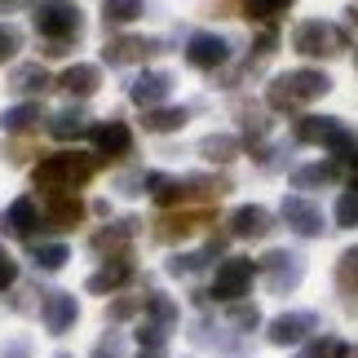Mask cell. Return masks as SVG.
Instances as JSON below:
<instances>
[{
  "instance_id": "1",
  "label": "cell",
  "mask_w": 358,
  "mask_h": 358,
  "mask_svg": "<svg viewBox=\"0 0 358 358\" xmlns=\"http://www.w3.org/2000/svg\"><path fill=\"white\" fill-rule=\"evenodd\" d=\"M332 93V76L319 71V66H296V71H283L266 85V102L274 111H306L310 102H319Z\"/></svg>"
},
{
  "instance_id": "2",
  "label": "cell",
  "mask_w": 358,
  "mask_h": 358,
  "mask_svg": "<svg viewBox=\"0 0 358 358\" xmlns=\"http://www.w3.org/2000/svg\"><path fill=\"white\" fill-rule=\"evenodd\" d=\"M98 164L102 159H85V155H49L31 169V182L45 195H71V190H80L98 173Z\"/></svg>"
},
{
  "instance_id": "3",
  "label": "cell",
  "mask_w": 358,
  "mask_h": 358,
  "mask_svg": "<svg viewBox=\"0 0 358 358\" xmlns=\"http://www.w3.org/2000/svg\"><path fill=\"white\" fill-rule=\"evenodd\" d=\"M80 27H85V18H80V9L71 0H40L36 5V31L45 36L49 58H62V53L76 45Z\"/></svg>"
},
{
  "instance_id": "4",
  "label": "cell",
  "mask_w": 358,
  "mask_h": 358,
  "mask_svg": "<svg viewBox=\"0 0 358 358\" xmlns=\"http://www.w3.org/2000/svg\"><path fill=\"white\" fill-rule=\"evenodd\" d=\"M226 177H169V173H150L146 177V195L159 208H177L186 199H217L226 195Z\"/></svg>"
},
{
  "instance_id": "5",
  "label": "cell",
  "mask_w": 358,
  "mask_h": 358,
  "mask_svg": "<svg viewBox=\"0 0 358 358\" xmlns=\"http://www.w3.org/2000/svg\"><path fill=\"white\" fill-rule=\"evenodd\" d=\"M292 137H296V142H310V146L336 150V155H341L336 164H345L350 155H358V137L341 120H332V115H301V120H292Z\"/></svg>"
},
{
  "instance_id": "6",
  "label": "cell",
  "mask_w": 358,
  "mask_h": 358,
  "mask_svg": "<svg viewBox=\"0 0 358 358\" xmlns=\"http://www.w3.org/2000/svg\"><path fill=\"white\" fill-rule=\"evenodd\" d=\"M292 49L301 58H336V53L350 49V36H345V27H336V22L306 18V22H296V31H292Z\"/></svg>"
},
{
  "instance_id": "7",
  "label": "cell",
  "mask_w": 358,
  "mask_h": 358,
  "mask_svg": "<svg viewBox=\"0 0 358 358\" xmlns=\"http://www.w3.org/2000/svg\"><path fill=\"white\" fill-rule=\"evenodd\" d=\"M252 283H257V261H248V257H226L222 266H217V274H213V292L208 296H217V301H243L248 292H252Z\"/></svg>"
},
{
  "instance_id": "8",
  "label": "cell",
  "mask_w": 358,
  "mask_h": 358,
  "mask_svg": "<svg viewBox=\"0 0 358 358\" xmlns=\"http://www.w3.org/2000/svg\"><path fill=\"white\" fill-rule=\"evenodd\" d=\"M261 274H266V287H270L274 296H287V292L301 283L306 266H301L296 252H283V248H274V252L261 257Z\"/></svg>"
},
{
  "instance_id": "9",
  "label": "cell",
  "mask_w": 358,
  "mask_h": 358,
  "mask_svg": "<svg viewBox=\"0 0 358 358\" xmlns=\"http://www.w3.org/2000/svg\"><path fill=\"white\" fill-rule=\"evenodd\" d=\"M314 327H319V314H314V310H287V314H279V319L266 327V341H270V345H279V350H287V345L310 341Z\"/></svg>"
},
{
  "instance_id": "10",
  "label": "cell",
  "mask_w": 358,
  "mask_h": 358,
  "mask_svg": "<svg viewBox=\"0 0 358 358\" xmlns=\"http://www.w3.org/2000/svg\"><path fill=\"white\" fill-rule=\"evenodd\" d=\"M279 217L287 222V230H296L301 239H319L323 230H327L323 213H319V203H310L306 195H287V199H283V208H279Z\"/></svg>"
},
{
  "instance_id": "11",
  "label": "cell",
  "mask_w": 358,
  "mask_h": 358,
  "mask_svg": "<svg viewBox=\"0 0 358 358\" xmlns=\"http://www.w3.org/2000/svg\"><path fill=\"white\" fill-rule=\"evenodd\" d=\"M186 62L195 66V71H217V66L230 62V45L226 36H213V31H195L186 40Z\"/></svg>"
},
{
  "instance_id": "12",
  "label": "cell",
  "mask_w": 358,
  "mask_h": 358,
  "mask_svg": "<svg viewBox=\"0 0 358 358\" xmlns=\"http://www.w3.org/2000/svg\"><path fill=\"white\" fill-rule=\"evenodd\" d=\"M159 53V40L155 36H115L111 45L102 49V58L111 66H133V62H150Z\"/></svg>"
},
{
  "instance_id": "13",
  "label": "cell",
  "mask_w": 358,
  "mask_h": 358,
  "mask_svg": "<svg viewBox=\"0 0 358 358\" xmlns=\"http://www.w3.org/2000/svg\"><path fill=\"white\" fill-rule=\"evenodd\" d=\"M89 142L98 150V159H115V155H129L133 150V133L124 120H102L89 129Z\"/></svg>"
},
{
  "instance_id": "14",
  "label": "cell",
  "mask_w": 358,
  "mask_h": 358,
  "mask_svg": "<svg viewBox=\"0 0 358 358\" xmlns=\"http://www.w3.org/2000/svg\"><path fill=\"white\" fill-rule=\"evenodd\" d=\"M40 319H45V327L53 336H62V332H71L76 319H80V301L71 292H49L45 296V310H40Z\"/></svg>"
},
{
  "instance_id": "15",
  "label": "cell",
  "mask_w": 358,
  "mask_h": 358,
  "mask_svg": "<svg viewBox=\"0 0 358 358\" xmlns=\"http://www.w3.org/2000/svg\"><path fill=\"white\" fill-rule=\"evenodd\" d=\"M173 93V76L169 71H142L133 80V89H129V98L142 106V111H155V106L164 102Z\"/></svg>"
},
{
  "instance_id": "16",
  "label": "cell",
  "mask_w": 358,
  "mask_h": 358,
  "mask_svg": "<svg viewBox=\"0 0 358 358\" xmlns=\"http://www.w3.org/2000/svg\"><path fill=\"white\" fill-rule=\"evenodd\" d=\"M270 226H274V217L261 203H243V208L230 213V235L235 239H266Z\"/></svg>"
},
{
  "instance_id": "17",
  "label": "cell",
  "mask_w": 358,
  "mask_h": 358,
  "mask_svg": "<svg viewBox=\"0 0 358 358\" xmlns=\"http://www.w3.org/2000/svg\"><path fill=\"white\" fill-rule=\"evenodd\" d=\"M53 85H58L66 98H93V93H98V85H102V71L93 62H76V66H66V71L53 80Z\"/></svg>"
},
{
  "instance_id": "18",
  "label": "cell",
  "mask_w": 358,
  "mask_h": 358,
  "mask_svg": "<svg viewBox=\"0 0 358 358\" xmlns=\"http://www.w3.org/2000/svg\"><path fill=\"white\" fill-rule=\"evenodd\" d=\"M208 222H213V213H169L155 226V239L159 243H182V239H190L199 226H208Z\"/></svg>"
},
{
  "instance_id": "19",
  "label": "cell",
  "mask_w": 358,
  "mask_h": 358,
  "mask_svg": "<svg viewBox=\"0 0 358 358\" xmlns=\"http://www.w3.org/2000/svg\"><path fill=\"white\" fill-rule=\"evenodd\" d=\"M40 226V213H36V203L31 199H13L5 213H0V235H13V239H27L31 230Z\"/></svg>"
},
{
  "instance_id": "20",
  "label": "cell",
  "mask_w": 358,
  "mask_h": 358,
  "mask_svg": "<svg viewBox=\"0 0 358 358\" xmlns=\"http://www.w3.org/2000/svg\"><path fill=\"white\" fill-rule=\"evenodd\" d=\"M45 222H49V230H76L80 222H85V203H80L76 195H49Z\"/></svg>"
},
{
  "instance_id": "21",
  "label": "cell",
  "mask_w": 358,
  "mask_h": 358,
  "mask_svg": "<svg viewBox=\"0 0 358 358\" xmlns=\"http://www.w3.org/2000/svg\"><path fill=\"white\" fill-rule=\"evenodd\" d=\"M129 279H133V257H129V252H115V257L89 279V292H115V287L129 283Z\"/></svg>"
},
{
  "instance_id": "22",
  "label": "cell",
  "mask_w": 358,
  "mask_h": 358,
  "mask_svg": "<svg viewBox=\"0 0 358 358\" xmlns=\"http://www.w3.org/2000/svg\"><path fill=\"white\" fill-rule=\"evenodd\" d=\"M336 287H341V296H345L350 314H358V248L341 252V261H336Z\"/></svg>"
},
{
  "instance_id": "23",
  "label": "cell",
  "mask_w": 358,
  "mask_h": 358,
  "mask_svg": "<svg viewBox=\"0 0 358 358\" xmlns=\"http://www.w3.org/2000/svg\"><path fill=\"white\" fill-rule=\"evenodd\" d=\"M341 177V164L336 159H323V164H306V169L292 173V186L296 190H319V186H332Z\"/></svg>"
},
{
  "instance_id": "24",
  "label": "cell",
  "mask_w": 358,
  "mask_h": 358,
  "mask_svg": "<svg viewBox=\"0 0 358 358\" xmlns=\"http://www.w3.org/2000/svg\"><path fill=\"white\" fill-rule=\"evenodd\" d=\"M199 155L208 159V164H230V159L239 155V137L235 133H208L199 142Z\"/></svg>"
},
{
  "instance_id": "25",
  "label": "cell",
  "mask_w": 358,
  "mask_h": 358,
  "mask_svg": "<svg viewBox=\"0 0 358 358\" xmlns=\"http://www.w3.org/2000/svg\"><path fill=\"white\" fill-rule=\"evenodd\" d=\"M137 235V222L133 217H124V222H115V226H106V230H98L89 243H93V252H111V248H124Z\"/></svg>"
},
{
  "instance_id": "26",
  "label": "cell",
  "mask_w": 358,
  "mask_h": 358,
  "mask_svg": "<svg viewBox=\"0 0 358 358\" xmlns=\"http://www.w3.org/2000/svg\"><path fill=\"white\" fill-rule=\"evenodd\" d=\"M49 85H53V80H49V71H45V66H36V62L18 66V71H13V80H9V89H13V93H22V98H31V93L49 89Z\"/></svg>"
},
{
  "instance_id": "27",
  "label": "cell",
  "mask_w": 358,
  "mask_h": 358,
  "mask_svg": "<svg viewBox=\"0 0 358 358\" xmlns=\"http://www.w3.org/2000/svg\"><path fill=\"white\" fill-rule=\"evenodd\" d=\"M186 120H190L186 106H155V111H146V120H142V124H146L150 133H177Z\"/></svg>"
},
{
  "instance_id": "28",
  "label": "cell",
  "mask_w": 358,
  "mask_h": 358,
  "mask_svg": "<svg viewBox=\"0 0 358 358\" xmlns=\"http://www.w3.org/2000/svg\"><path fill=\"white\" fill-rule=\"evenodd\" d=\"M40 120H45V111H40V106H31V102H22V106H9V111L0 115V129H9V133H31Z\"/></svg>"
},
{
  "instance_id": "29",
  "label": "cell",
  "mask_w": 358,
  "mask_h": 358,
  "mask_svg": "<svg viewBox=\"0 0 358 358\" xmlns=\"http://www.w3.org/2000/svg\"><path fill=\"white\" fill-rule=\"evenodd\" d=\"M93 124L80 115V111H62V115H49V133L58 137V142H71V137H85Z\"/></svg>"
},
{
  "instance_id": "30",
  "label": "cell",
  "mask_w": 358,
  "mask_h": 358,
  "mask_svg": "<svg viewBox=\"0 0 358 358\" xmlns=\"http://www.w3.org/2000/svg\"><path fill=\"white\" fill-rule=\"evenodd\" d=\"M292 5H296V0H243V18H252V22H279Z\"/></svg>"
},
{
  "instance_id": "31",
  "label": "cell",
  "mask_w": 358,
  "mask_h": 358,
  "mask_svg": "<svg viewBox=\"0 0 358 358\" xmlns=\"http://www.w3.org/2000/svg\"><path fill=\"white\" fill-rule=\"evenodd\" d=\"M146 314H150V323H155L159 332H173V327H177V306L164 292H150L146 296Z\"/></svg>"
},
{
  "instance_id": "32",
  "label": "cell",
  "mask_w": 358,
  "mask_h": 358,
  "mask_svg": "<svg viewBox=\"0 0 358 358\" xmlns=\"http://www.w3.org/2000/svg\"><path fill=\"white\" fill-rule=\"evenodd\" d=\"M31 261H36L40 270H62L66 261H71V248H66V243H36L31 248Z\"/></svg>"
},
{
  "instance_id": "33",
  "label": "cell",
  "mask_w": 358,
  "mask_h": 358,
  "mask_svg": "<svg viewBox=\"0 0 358 358\" xmlns=\"http://www.w3.org/2000/svg\"><path fill=\"white\" fill-rule=\"evenodd\" d=\"M345 354H350V345L341 336H319V341H310L296 358H345Z\"/></svg>"
},
{
  "instance_id": "34",
  "label": "cell",
  "mask_w": 358,
  "mask_h": 358,
  "mask_svg": "<svg viewBox=\"0 0 358 358\" xmlns=\"http://www.w3.org/2000/svg\"><path fill=\"white\" fill-rule=\"evenodd\" d=\"M102 13H106V22H133L146 13V0H106Z\"/></svg>"
},
{
  "instance_id": "35",
  "label": "cell",
  "mask_w": 358,
  "mask_h": 358,
  "mask_svg": "<svg viewBox=\"0 0 358 358\" xmlns=\"http://www.w3.org/2000/svg\"><path fill=\"white\" fill-rule=\"evenodd\" d=\"M336 226H345V230L358 226V190H345V195L336 199Z\"/></svg>"
},
{
  "instance_id": "36",
  "label": "cell",
  "mask_w": 358,
  "mask_h": 358,
  "mask_svg": "<svg viewBox=\"0 0 358 358\" xmlns=\"http://www.w3.org/2000/svg\"><path fill=\"white\" fill-rule=\"evenodd\" d=\"M208 266V252H190V257H173L169 261V274H177V279H186V274H195Z\"/></svg>"
},
{
  "instance_id": "37",
  "label": "cell",
  "mask_w": 358,
  "mask_h": 358,
  "mask_svg": "<svg viewBox=\"0 0 358 358\" xmlns=\"http://www.w3.org/2000/svg\"><path fill=\"white\" fill-rule=\"evenodd\" d=\"M18 49H22V36H18V27L0 22V62H9V58H13Z\"/></svg>"
},
{
  "instance_id": "38",
  "label": "cell",
  "mask_w": 358,
  "mask_h": 358,
  "mask_svg": "<svg viewBox=\"0 0 358 358\" xmlns=\"http://www.w3.org/2000/svg\"><path fill=\"white\" fill-rule=\"evenodd\" d=\"M137 341H142V350H164L169 332H159L155 323H142V327H137Z\"/></svg>"
},
{
  "instance_id": "39",
  "label": "cell",
  "mask_w": 358,
  "mask_h": 358,
  "mask_svg": "<svg viewBox=\"0 0 358 358\" xmlns=\"http://www.w3.org/2000/svg\"><path fill=\"white\" fill-rule=\"evenodd\" d=\"M274 45H279V31H274V27H266V31L252 40V58H266V53H274Z\"/></svg>"
},
{
  "instance_id": "40",
  "label": "cell",
  "mask_w": 358,
  "mask_h": 358,
  "mask_svg": "<svg viewBox=\"0 0 358 358\" xmlns=\"http://www.w3.org/2000/svg\"><path fill=\"white\" fill-rule=\"evenodd\" d=\"M257 319H261V314L252 306H230V323H235V327H257Z\"/></svg>"
},
{
  "instance_id": "41",
  "label": "cell",
  "mask_w": 358,
  "mask_h": 358,
  "mask_svg": "<svg viewBox=\"0 0 358 358\" xmlns=\"http://www.w3.org/2000/svg\"><path fill=\"white\" fill-rule=\"evenodd\" d=\"M133 314H137V301H129V296H124V301H111L106 319H111V323H120V319H133Z\"/></svg>"
},
{
  "instance_id": "42",
  "label": "cell",
  "mask_w": 358,
  "mask_h": 358,
  "mask_svg": "<svg viewBox=\"0 0 358 358\" xmlns=\"http://www.w3.org/2000/svg\"><path fill=\"white\" fill-rule=\"evenodd\" d=\"M13 274H18V270H13V257L5 252V248H0V292H5V287L13 283Z\"/></svg>"
},
{
  "instance_id": "43",
  "label": "cell",
  "mask_w": 358,
  "mask_h": 358,
  "mask_svg": "<svg viewBox=\"0 0 358 358\" xmlns=\"http://www.w3.org/2000/svg\"><path fill=\"white\" fill-rule=\"evenodd\" d=\"M345 173H350V190H358V155L345 159Z\"/></svg>"
},
{
  "instance_id": "44",
  "label": "cell",
  "mask_w": 358,
  "mask_h": 358,
  "mask_svg": "<svg viewBox=\"0 0 358 358\" xmlns=\"http://www.w3.org/2000/svg\"><path fill=\"white\" fill-rule=\"evenodd\" d=\"M22 5H36V0H0V9H22Z\"/></svg>"
},
{
  "instance_id": "45",
  "label": "cell",
  "mask_w": 358,
  "mask_h": 358,
  "mask_svg": "<svg viewBox=\"0 0 358 358\" xmlns=\"http://www.w3.org/2000/svg\"><path fill=\"white\" fill-rule=\"evenodd\" d=\"M137 358H164L159 350H142V354H137Z\"/></svg>"
},
{
  "instance_id": "46",
  "label": "cell",
  "mask_w": 358,
  "mask_h": 358,
  "mask_svg": "<svg viewBox=\"0 0 358 358\" xmlns=\"http://www.w3.org/2000/svg\"><path fill=\"white\" fill-rule=\"evenodd\" d=\"M350 18H354V22H358V5H354V9H350Z\"/></svg>"
},
{
  "instance_id": "47",
  "label": "cell",
  "mask_w": 358,
  "mask_h": 358,
  "mask_svg": "<svg viewBox=\"0 0 358 358\" xmlns=\"http://www.w3.org/2000/svg\"><path fill=\"white\" fill-rule=\"evenodd\" d=\"M62 358H66V354H62Z\"/></svg>"
}]
</instances>
